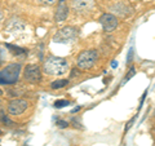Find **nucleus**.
I'll return each mask as SVG.
<instances>
[{"label": "nucleus", "instance_id": "f257e3e1", "mask_svg": "<svg viewBox=\"0 0 155 146\" xmlns=\"http://www.w3.org/2000/svg\"><path fill=\"white\" fill-rule=\"evenodd\" d=\"M43 69H44V71L48 75L62 76V75L67 74V71H69V64H67V61L62 57L51 56L45 60L44 65H43Z\"/></svg>", "mask_w": 155, "mask_h": 146}, {"label": "nucleus", "instance_id": "f03ea898", "mask_svg": "<svg viewBox=\"0 0 155 146\" xmlns=\"http://www.w3.org/2000/svg\"><path fill=\"white\" fill-rule=\"evenodd\" d=\"M19 72H21V65L19 64H12L7 66L5 69L0 71V84L3 85L16 84L19 78Z\"/></svg>", "mask_w": 155, "mask_h": 146}, {"label": "nucleus", "instance_id": "7ed1b4c3", "mask_svg": "<svg viewBox=\"0 0 155 146\" xmlns=\"http://www.w3.org/2000/svg\"><path fill=\"white\" fill-rule=\"evenodd\" d=\"M97 58H98V53H97V51H94V49L84 51L78 56L76 65L81 70H89L96 65Z\"/></svg>", "mask_w": 155, "mask_h": 146}, {"label": "nucleus", "instance_id": "20e7f679", "mask_svg": "<svg viewBox=\"0 0 155 146\" xmlns=\"http://www.w3.org/2000/svg\"><path fill=\"white\" fill-rule=\"evenodd\" d=\"M76 35H78V30L75 27H64L56 34L53 40L56 43H69L74 40Z\"/></svg>", "mask_w": 155, "mask_h": 146}, {"label": "nucleus", "instance_id": "39448f33", "mask_svg": "<svg viewBox=\"0 0 155 146\" xmlns=\"http://www.w3.org/2000/svg\"><path fill=\"white\" fill-rule=\"evenodd\" d=\"M23 76L28 83H38L41 79V69L38 65H27L25 67Z\"/></svg>", "mask_w": 155, "mask_h": 146}, {"label": "nucleus", "instance_id": "423d86ee", "mask_svg": "<svg viewBox=\"0 0 155 146\" xmlns=\"http://www.w3.org/2000/svg\"><path fill=\"white\" fill-rule=\"evenodd\" d=\"M100 23H101V26H102L104 31L110 32V31L115 30L116 26H118V18L111 13H104L102 16L100 17Z\"/></svg>", "mask_w": 155, "mask_h": 146}, {"label": "nucleus", "instance_id": "0eeeda50", "mask_svg": "<svg viewBox=\"0 0 155 146\" xmlns=\"http://www.w3.org/2000/svg\"><path fill=\"white\" fill-rule=\"evenodd\" d=\"M26 109H27V102L21 98L12 100L8 105V113L11 115H21Z\"/></svg>", "mask_w": 155, "mask_h": 146}, {"label": "nucleus", "instance_id": "6e6552de", "mask_svg": "<svg viewBox=\"0 0 155 146\" xmlns=\"http://www.w3.org/2000/svg\"><path fill=\"white\" fill-rule=\"evenodd\" d=\"M92 7H93V2L92 0H74L72 2V8L76 13H85L89 12Z\"/></svg>", "mask_w": 155, "mask_h": 146}, {"label": "nucleus", "instance_id": "1a4fd4ad", "mask_svg": "<svg viewBox=\"0 0 155 146\" xmlns=\"http://www.w3.org/2000/svg\"><path fill=\"white\" fill-rule=\"evenodd\" d=\"M110 11L115 14H119V16H122V17H127L132 13V8L124 3H118V4H115V5L111 7Z\"/></svg>", "mask_w": 155, "mask_h": 146}, {"label": "nucleus", "instance_id": "9d476101", "mask_svg": "<svg viewBox=\"0 0 155 146\" xmlns=\"http://www.w3.org/2000/svg\"><path fill=\"white\" fill-rule=\"evenodd\" d=\"M69 16V7L66 5L65 3H60L58 4V7L56 9V13H54V18L57 22H62L65 21Z\"/></svg>", "mask_w": 155, "mask_h": 146}, {"label": "nucleus", "instance_id": "9b49d317", "mask_svg": "<svg viewBox=\"0 0 155 146\" xmlns=\"http://www.w3.org/2000/svg\"><path fill=\"white\" fill-rule=\"evenodd\" d=\"M67 80H65V79H61V80H54L51 84V87L53 89H60V88H64V87H66L67 85Z\"/></svg>", "mask_w": 155, "mask_h": 146}, {"label": "nucleus", "instance_id": "f8f14e48", "mask_svg": "<svg viewBox=\"0 0 155 146\" xmlns=\"http://www.w3.org/2000/svg\"><path fill=\"white\" fill-rule=\"evenodd\" d=\"M7 48H9V49L12 51L13 55H26V51L25 49H22V48H18V47H13L11 44H7Z\"/></svg>", "mask_w": 155, "mask_h": 146}, {"label": "nucleus", "instance_id": "ddd939ff", "mask_svg": "<svg viewBox=\"0 0 155 146\" xmlns=\"http://www.w3.org/2000/svg\"><path fill=\"white\" fill-rule=\"evenodd\" d=\"M69 105H70V102L66 101V100H58V101L54 102V108H57V109L65 108V106H69Z\"/></svg>", "mask_w": 155, "mask_h": 146}, {"label": "nucleus", "instance_id": "4468645a", "mask_svg": "<svg viewBox=\"0 0 155 146\" xmlns=\"http://www.w3.org/2000/svg\"><path fill=\"white\" fill-rule=\"evenodd\" d=\"M0 120H2V123L7 124V125H12V124H13V121H12V120H9V118H8V116H5L4 114H2V115H0Z\"/></svg>", "mask_w": 155, "mask_h": 146}, {"label": "nucleus", "instance_id": "2eb2a0df", "mask_svg": "<svg viewBox=\"0 0 155 146\" xmlns=\"http://www.w3.org/2000/svg\"><path fill=\"white\" fill-rule=\"evenodd\" d=\"M39 3H41V4H45V5H53L57 0H38Z\"/></svg>", "mask_w": 155, "mask_h": 146}, {"label": "nucleus", "instance_id": "dca6fc26", "mask_svg": "<svg viewBox=\"0 0 155 146\" xmlns=\"http://www.w3.org/2000/svg\"><path fill=\"white\" fill-rule=\"evenodd\" d=\"M57 125H58V127H61V128H66L67 125H69V123L65 121V120H58L57 121Z\"/></svg>", "mask_w": 155, "mask_h": 146}, {"label": "nucleus", "instance_id": "f3484780", "mask_svg": "<svg viewBox=\"0 0 155 146\" xmlns=\"http://www.w3.org/2000/svg\"><path fill=\"white\" fill-rule=\"evenodd\" d=\"M134 74H136V70H134V67H132V69H130V71H129V74L125 76V81H127L128 79H130V78H132Z\"/></svg>", "mask_w": 155, "mask_h": 146}, {"label": "nucleus", "instance_id": "a211bd4d", "mask_svg": "<svg viewBox=\"0 0 155 146\" xmlns=\"http://www.w3.org/2000/svg\"><path fill=\"white\" fill-rule=\"evenodd\" d=\"M3 17H4V14H3V11H2V9H0V22L3 21Z\"/></svg>", "mask_w": 155, "mask_h": 146}, {"label": "nucleus", "instance_id": "6ab92c4d", "mask_svg": "<svg viewBox=\"0 0 155 146\" xmlns=\"http://www.w3.org/2000/svg\"><path fill=\"white\" fill-rule=\"evenodd\" d=\"M2 95H3V91H2V89H0V96H2Z\"/></svg>", "mask_w": 155, "mask_h": 146}, {"label": "nucleus", "instance_id": "aec40b11", "mask_svg": "<svg viewBox=\"0 0 155 146\" xmlns=\"http://www.w3.org/2000/svg\"><path fill=\"white\" fill-rule=\"evenodd\" d=\"M60 3H65V0H60Z\"/></svg>", "mask_w": 155, "mask_h": 146}, {"label": "nucleus", "instance_id": "412c9836", "mask_svg": "<svg viewBox=\"0 0 155 146\" xmlns=\"http://www.w3.org/2000/svg\"><path fill=\"white\" fill-rule=\"evenodd\" d=\"M0 65H2V57H0Z\"/></svg>", "mask_w": 155, "mask_h": 146}, {"label": "nucleus", "instance_id": "4be33fe9", "mask_svg": "<svg viewBox=\"0 0 155 146\" xmlns=\"http://www.w3.org/2000/svg\"><path fill=\"white\" fill-rule=\"evenodd\" d=\"M0 134H2V131H0Z\"/></svg>", "mask_w": 155, "mask_h": 146}]
</instances>
